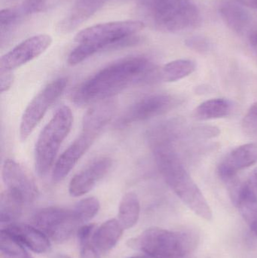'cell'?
I'll return each instance as SVG.
<instances>
[{
	"label": "cell",
	"mask_w": 257,
	"mask_h": 258,
	"mask_svg": "<svg viewBox=\"0 0 257 258\" xmlns=\"http://www.w3.org/2000/svg\"><path fill=\"white\" fill-rule=\"evenodd\" d=\"M159 69L143 56L126 57L98 71L80 85L72 95L75 104L109 99L132 85L159 80Z\"/></svg>",
	"instance_id": "6da1fadb"
},
{
	"label": "cell",
	"mask_w": 257,
	"mask_h": 258,
	"mask_svg": "<svg viewBox=\"0 0 257 258\" xmlns=\"http://www.w3.org/2000/svg\"><path fill=\"white\" fill-rule=\"evenodd\" d=\"M143 27L140 21H115L88 27L75 36L78 45L68 56V64L75 66L100 51L136 45L140 41L137 33Z\"/></svg>",
	"instance_id": "7a4b0ae2"
},
{
	"label": "cell",
	"mask_w": 257,
	"mask_h": 258,
	"mask_svg": "<svg viewBox=\"0 0 257 258\" xmlns=\"http://www.w3.org/2000/svg\"><path fill=\"white\" fill-rule=\"evenodd\" d=\"M151 149L158 170L169 187L192 212L199 218L211 221L212 210L183 165L174 144H160Z\"/></svg>",
	"instance_id": "3957f363"
},
{
	"label": "cell",
	"mask_w": 257,
	"mask_h": 258,
	"mask_svg": "<svg viewBox=\"0 0 257 258\" xmlns=\"http://www.w3.org/2000/svg\"><path fill=\"white\" fill-rule=\"evenodd\" d=\"M199 237L192 232L149 228L129 240L128 245L151 258H183L196 250Z\"/></svg>",
	"instance_id": "277c9868"
},
{
	"label": "cell",
	"mask_w": 257,
	"mask_h": 258,
	"mask_svg": "<svg viewBox=\"0 0 257 258\" xmlns=\"http://www.w3.org/2000/svg\"><path fill=\"white\" fill-rule=\"evenodd\" d=\"M149 19L158 30L176 33L199 24L200 14L191 0H141Z\"/></svg>",
	"instance_id": "5b68a950"
},
{
	"label": "cell",
	"mask_w": 257,
	"mask_h": 258,
	"mask_svg": "<svg viewBox=\"0 0 257 258\" xmlns=\"http://www.w3.org/2000/svg\"><path fill=\"white\" fill-rule=\"evenodd\" d=\"M72 122L71 109L61 106L42 129L35 148V167L39 177H45L52 168L59 149L70 132Z\"/></svg>",
	"instance_id": "8992f818"
},
{
	"label": "cell",
	"mask_w": 257,
	"mask_h": 258,
	"mask_svg": "<svg viewBox=\"0 0 257 258\" xmlns=\"http://www.w3.org/2000/svg\"><path fill=\"white\" fill-rule=\"evenodd\" d=\"M67 85V79L59 78L45 86L27 106L20 124V139L27 141L42 120L51 104L62 95Z\"/></svg>",
	"instance_id": "52a82bcc"
},
{
	"label": "cell",
	"mask_w": 257,
	"mask_h": 258,
	"mask_svg": "<svg viewBox=\"0 0 257 258\" xmlns=\"http://www.w3.org/2000/svg\"><path fill=\"white\" fill-rule=\"evenodd\" d=\"M179 99L167 94L149 95L134 103L116 120L114 126L123 128L168 113L179 104Z\"/></svg>",
	"instance_id": "ba28073f"
},
{
	"label": "cell",
	"mask_w": 257,
	"mask_h": 258,
	"mask_svg": "<svg viewBox=\"0 0 257 258\" xmlns=\"http://www.w3.org/2000/svg\"><path fill=\"white\" fill-rule=\"evenodd\" d=\"M33 222L39 230L57 243L67 241L80 225L72 210L59 207L41 209L33 217Z\"/></svg>",
	"instance_id": "9c48e42d"
},
{
	"label": "cell",
	"mask_w": 257,
	"mask_h": 258,
	"mask_svg": "<svg viewBox=\"0 0 257 258\" xmlns=\"http://www.w3.org/2000/svg\"><path fill=\"white\" fill-rule=\"evenodd\" d=\"M52 42L49 35L32 36L18 44L0 59V71H12L45 52Z\"/></svg>",
	"instance_id": "30bf717a"
},
{
	"label": "cell",
	"mask_w": 257,
	"mask_h": 258,
	"mask_svg": "<svg viewBox=\"0 0 257 258\" xmlns=\"http://www.w3.org/2000/svg\"><path fill=\"white\" fill-rule=\"evenodd\" d=\"M2 177L7 189L18 194L24 203L34 201L39 194L34 180L18 162L6 159L2 168Z\"/></svg>",
	"instance_id": "8fae6325"
},
{
	"label": "cell",
	"mask_w": 257,
	"mask_h": 258,
	"mask_svg": "<svg viewBox=\"0 0 257 258\" xmlns=\"http://www.w3.org/2000/svg\"><path fill=\"white\" fill-rule=\"evenodd\" d=\"M98 135L95 132L81 131L79 136L62 153L54 164L52 171L53 181H61L69 174L77 162L92 147Z\"/></svg>",
	"instance_id": "7c38bea8"
},
{
	"label": "cell",
	"mask_w": 257,
	"mask_h": 258,
	"mask_svg": "<svg viewBox=\"0 0 257 258\" xmlns=\"http://www.w3.org/2000/svg\"><path fill=\"white\" fill-rule=\"evenodd\" d=\"M113 166V160L109 157H101L94 160L85 168L77 173L69 184V194L79 197L89 194L104 178Z\"/></svg>",
	"instance_id": "4fadbf2b"
},
{
	"label": "cell",
	"mask_w": 257,
	"mask_h": 258,
	"mask_svg": "<svg viewBox=\"0 0 257 258\" xmlns=\"http://www.w3.org/2000/svg\"><path fill=\"white\" fill-rule=\"evenodd\" d=\"M257 162V143L243 144L232 150L218 166V174L223 180L230 181L241 170Z\"/></svg>",
	"instance_id": "5bb4252c"
},
{
	"label": "cell",
	"mask_w": 257,
	"mask_h": 258,
	"mask_svg": "<svg viewBox=\"0 0 257 258\" xmlns=\"http://www.w3.org/2000/svg\"><path fill=\"white\" fill-rule=\"evenodd\" d=\"M107 0H78L69 13L57 24L60 33H69L95 15L105 4Z\"/></svg>",
	"instance_id": "9a60e30c"
},
{
	"label": "cell",
	"mask_w": 257,
	"mask_h": 258,
	"mask_svg": "<svg viewBox=\"0 0 257 258\" xmlns=\"http://www.w3.org/2000/svg\"><path fill=\"white\" fill-rule=\"evenodd\" d=\"M6 230L15 236L26 248L36 254L48 252L51 248L49 238L36 227L24 224H8Z\"/></svg>",
	"instance_id": "2e32d148"
},
{
	"label": "cell",
	"mask_w": 257,
	"mask_h": 258,
	"mask_svg": "<svg viewBox=\"0 0 257 258\" xmlns=\"http://www.w3.org/2000/svg\"><path fill=\"white\" fill-rule=\"evenodd\" d=\"M123 230L118 219L108 220L95 231L92 236V243L98 251L109 252L117 245Z\"/></svg>",
	"instance_id": "e0dca14e"
},
{
	"label": "cell",
	"mask_w": 257,
	"mask_h": 258,
	"mask_svg": "<svg viewBox=\"0 0 257 258\" xmlns=\"http://www.w3.org/2000/svg\"><path fill=\"white\" fill-rule=\"evenodd\" d=\"M116 106L113 101H104L89 109L82 121V130L100 135L101 131L110 122L114 114Z\"/></svg>",
	"instance_id": "ac0fdd59"
},
{
	"label": "cell",
	"mask_w": 257,
	"mask_h": 258,
	"mask_svg": "<svg viewBox=\"0 0 257 258\" xmlns=\"http://www.w3.org/2000/svg\"><path fill=\"white\" fill-rule=\"evenodd\" d=\"M220 13L228 27L236 33H244L250 25V16L248 12L236 3H223L220 7Z\"/></svg>",
	"instance_id": "d6986e66"
},
{
	"label": "cell",
	"mask_w": 257,
	"mask_h": 258,
	"mask_svg": "<svg viewBox=\"0 0 257 258\" xmlns=\"http://www.w3.org/2000/svg\"><path fill=\"white\" fill-rule=\"evenodd\" d=\"M232 111V104L224 98H214L202 103L194 111L195 119L206 121L221 119L229 116Z\"/></svg>",
	"instance_id": "ffe728a7"
},
{
	"label": "cell",
	"mask_w": 257,
	"mask_h": 258,
	"mask_svg": "<svg viewBox=\"0 0 257 258\" xmlns=\"http://www.w3.org/2000/svg\"><path fill=\"white\" fill-rule=\"evenodd\" d=\"M140 200L134 192L125 194L119 203L118 221L124 230H129L137 224L140 218Z\"/></svg>",
	"instance_id": "44dd1931"
},
{
	"label": "cell",
	"mask_w": 257,
	"mask_h": 258,
	"mask_svg": "<svg viewBox=\"0 0 257 258\" xmlns=\"http://www.w3.org/2000/svg\"><path fill=\"white\" fill-rule=\"evenodd\" d=\"M24 201L18 194L6 189L0 199V222L11 224L22 215Z\"/></svg>",
	"instance_id": "7402d4cb"
},
{
	"label": "cell",
	"mask_w": 257,
	"mask_h": 258,
	"mask_svg": "<svg viewBox=\"0 0 257 258\" xmlns=\"http://www.w3.org/2000/svg\"><path fill=\"white\" fill-rule=\"evenodd\" d=\"M196 69V63L193 60L187 59L173 60L159 69V80L166 83L179 81L191 75Z\"/></svg>",
	"instance_id": "603a6c76"
},
{
	"label": "cell",
	"mask_w": 257,
	"mask_h": 258,
	"mask_svg": "<svg viewBox=\"0 0 257 258\" xmlns=\"http://www.w3.org/2000/svg\"><path fill=\"white\" fill-rule=\"evenodd\" d=\"M0 249L6 256L12 258H33L26 247L6 229L0 231Z\"/></svg>",
	"instance_id": "cb8c5ba5"
},
{
	"label": "cell",
	"mask_w": 257,
	"mask_h": 258,
	"mask_svg": "<svg viewBox=\"0 0 257 258\" xmlns=\"http://www.w3.org/2000/svg\"><path fill=\"white\" fill-rule=\"evenodd\" d=\"M100 209L99 200L96 197H91L78 202L72 209V212L78 224H85L98 215Z\"/></svg>",
	"instance_id": "d4e9b609"
},
{
	"label": "cell",
	"mask_w": 257,
	"mask_h": 258,
	"mask_svg": "<svg viewBox=\"0 0 257 258\" xmlns=\"http://www.w3.org/2000/svg\"><path fill=\"white\" fill-rule=\"evenodd\" d=\"M61 0H25L19 7L23 15L46 12L57 6Z\"/></svg>",
	"instance_id": "484cf974"
},
{
	"label": "cell",
	"mask_w": 257,
	"mask_h": 258,
	"mask_svg": "<svg viewBox=\"0 0 257 258\" xmlns=\"http://www.w3.org/2000/svg\"><path fill=\"white\" fill-rule=\"evenodd\" d=\"M23 16L19 8L5 9L0 13V29H1V39L7 34L12 27L17 24L18 20Z\"/></svg>",
	"instance_id": "4316f807"
},
{
	"label": "cell",
	"mask_w": 257,
	"mask_h": 258,
	"mask_svg": "<svg viewBox=\"0 0 257 258\" xmlns=\"http://www.w3.org/2000/svg\"><path fill=\"white\" fill-rule=\"evenodd\" d=\"M243 127L247 133L257 136V102L250 107L244 116Z\"/></svg>",
	"instance_id": "83f0119b"
},
{
	"label": "cell",
	"mask_w": 257,
	"mask_h": 258,
	"mask_svg": "<svg viewBox=\"0 0 257 258\" xmlns=\"http://www.w3.org/2000/svg\"><path fill=\"white\" fill-rule=\"evenodd\" d=\"M187 45L192 49L199 52H205L209 49V42L205 38L201 36H193L187 39Z\"/></svg>",
	"instance_id": "f1b7e54d"
},
{
	"label": "cell",
	"mask_w": 257,
	"mask_h": 258,
	"mask_svg": "<svg viewBox=\"0 0 257 258\" xmlns=\"http://www.w3.org/2000/svg\"><path fill=\"white\" fill-rule=\"evenodd\" d=\"M95 224H86L78 227L77 230V238L78 243L89 242L92 239L94 233H95Z\"/></svg>",
	"instance_id": "f546056e"
},
{
	"label": "cell",
	"mask_w": 257,
	"mask_h": 258,
	"mask_svg": "<svg viewBox=\"0 0 257 258\" xmlns=\"http://www.w3.org/2000/svg\"><path fill=\"white\" fill-rule=\"evenodd\" d=\"M79 247L81 258H100L99 251L91 241L79 244Z\"/></svg>",
	"instance_id": "4dcf8cb0"
},
{
	"label": "cell",
	"mask_w": 257,
	"mask_h": 258,
	"mask_svg": "<svg viewBox=\"0 0 257 258\" xmlns=\"http://www.w3.org/2000/svg\"><path fill=\"white\" fill-rule=\"evenodd\" d=\"M1 78H0V89L1 92H7L13 84L14 77L12 71H0Z\"/></svg>",
	"instance_id": "1f68e13d"
},
{
	"label": "cell",
	"mask_w": 257,
	"mask_h": 258,
	"mask_svg": "<svg viewBox=\"0 0 257 258\" xmlns=\"http://www.w3.org/2000/svg\"><path fill=\"white\" fill-rule=\"evenodd\" d=\"M250 42L257 56V32L252 33L250 37Z\"/></svg>",
	"instance_id": "d6a6232c"
},
{
	"label": "cell",
	"mask_w": 257,
	"mask_h": 258,
	"mask_svg": "<svg viewBox=\"0 0 257 258\" xmlns=\"http://www.w3.org/2000/svg\"><path fill=\"white\" fill-rule=\"evenodd\" d=\"M248 181L250 182L253 186H254L255 187L257 188V168L254 170L253 174L250 175V179H249Z\"/></svg>",
	"instance_id": "836d02e7"
},
{
	"label": "cell",
	"mask_w": 257,
	"mask_h": 258,
	"mask_svg": "<svg viewBox=\"0 0 257 258\" xmlns=\"http://www.w3.org/2000/svg\"><path fill=\"white\" fill-rule=\"evenodd\" d=\"M250 227L251 229L252 232L254 233L255 236L257 237V218L251 224H250Z\"/></svg>",
	"instance_id": "e575fe53"
},
{
	"label": "cell",
	"mask_w": 257,
	"mask_h": 258,
	"mask_svg": "<svg viewBox=\"0 0 257 258\" xmlns=\"http://www.w3.org/2000/svg\"><path fill=\"white\" fill-rule=\"evenodd\" d=\"M249 3H250V4L254 6L255 7L257 8V0H247Z\"/></svg>",
	"instance_id": "d590c367"
},
{
	"label": "cell",
	"mask_w": 257,
	"mask_h": 258,
	"mask_svg": "<svg viewBox=\"0 0 257 258\" xmlns=\"http://www.w3.org/2000/svg\"><path fill=\"white\" fill-rule=\"evenodd\" d=\"M129 258H147L145 257V256H134V257H131Z\"/></svg>",
	"instance_id": "8d00e7d4"
},
{
	"label": "cell",
	"mask_w": 257,
	"mask_h": 258,
	"mask_svg": "<svg viewBox=\"0 0 257 258\" xmlns=\"http://www.w3.org/2000/svg\"><path fill=\"white\" fill-rule=\"evenodd\" d=\"M57 258H71L66 255H59Z\"/></svg>",
	"instance_id": "74e56055"
}]
</instances>
